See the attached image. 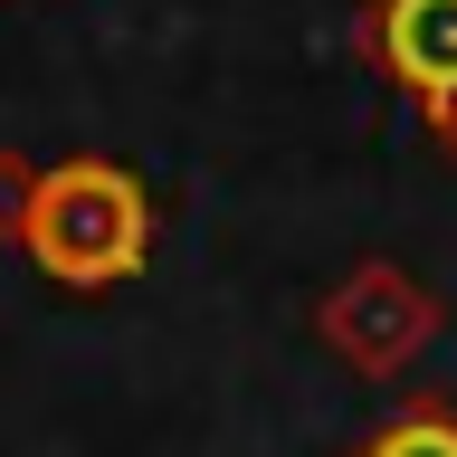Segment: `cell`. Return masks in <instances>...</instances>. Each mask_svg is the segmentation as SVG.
<instances>
[{
    "mask_svg": "<svg viewBox=\"0 0 457 457\" xmlns=\"http://www.w3.org/2000/svg\"><path fill=\"white\" fill-rule=\"evenodd\" d=\"M353 457H457V400L448 391H400Z\"/></svg>",
    "mask_w": 457,
    "mask_h": 457,
    "instance_id": "obj_4",
    "label": "cell"
},
{
    "mask_svg": "<svg viewBox=\"0 0 457 457\" xmlns=\"http://www.w3.org/2000/svg\"><path fill=\"white\" fill-rule=\"evenodd\" d=\"M353 48H362V67L381 86L410 96V114L457 162V0H362Z\"/></svg>",
    "mask_w": 457,
    "mask_h": 457,
    "instance_id": "obj_3",
    "label": "cell"
},
{
    "mask_svg": "<svg viewBox=\"0 0 457 457\" xmlns=\"http://www.w3.org/2000/svg\"><path fill=\"white\" fill-rule=\"evenodd\" d=\"M438 295H428L400 257H362V267H343L324 286V305H314V334L334 353L343 371H362V381H400V371L420 362L428 343H438Z\"/></svg>",
    "mask_w": 457,
    "mask_h": 457,
    "instance_id": "obj_2",
    "label": "cell"
},
{
    "mask_svg": "<svg viewBox=\"0 0 457 457\" xmlns=\"http://www.w3.org/2000/svg\"><path fill=\"white\" fill-rule=\"evenodd\" d=\"M153 238H162V210L124 162L105 153H67V162H38V191H29V228L20 257L67 295H105V286H134L153 267Z\"/></svg>",
    "mask_w": 457,
    "mask_h": 457,
    "instance_id": "obj_1",
    "label": "cell"
},
{
    "mask_svg": "<svg viewBox=\"0 0 457 457\" xmlns=\"http://www.w3.org/2000/svg\"><path fill=\"white\" fill-rule=\"evenodd\" d=\"M29 191H38V162H29V153H0V248H20Z\"/></svg>",
    "mask_w": 457,
    "mask_h": 457,
    "instance_id": "obj_5",
    "label": "cell"
}]
</instances>
